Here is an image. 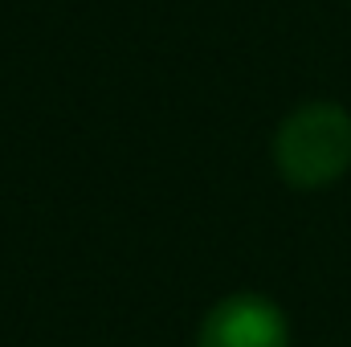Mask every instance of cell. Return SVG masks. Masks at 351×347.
<instances>
[{"mask_svg": "<svg viewBox=\"0 0 351 347\" xmlns=\"http://www.w3.org/2000/svg\"><path fill=\"white\" fill-rule=\"evenodd\" d=\"M274 168L298 192L331 188L351 168V115L348 106L315 98L294 106L274 131Z\"/></svg>", "mask_w": 351, "mask_h": 347, "instance_id": "cell-1", "label": "cell"}, {"mask_svg": "<svg viewBox=\"0 0 351 347\" xmlns=\"http://www.w3.org/2000/svg\"><path fill=\"white\" fill-rule=\"evenodd\" d=\"M196 347H290V323L274 298L237 290L204 311Z\"/></svg>", "mask_w": 351, "mask_h": 347, "instance_id": "cell-2", "label": "cell"}]
</instances>
